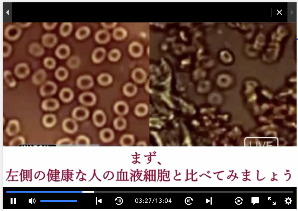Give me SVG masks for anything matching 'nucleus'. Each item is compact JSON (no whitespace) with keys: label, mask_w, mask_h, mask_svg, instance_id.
Masks as SVG:
<instances>
[{"label":"nucleus","mask_w":298,"mask_h":211,"mask_svg":"<svg viewBox=\"0 0 298 211\" xmlns=\"http://www.w3.org/2000/svg\"><path fill=\"white\" fill-rule=\"evenodd\" d=\"M90 33V30L88 27L86 26L82 27L77 30L75 35L77 38L81 39L87 37Z\"/></svg>","instance_id":"412c9836"},{"label":"nucleus","mask_w":298,"mask_h":211,"mask_svg":"<svg viewBox=\"0 0 298 211\" xmlns=\"http://www.w3.org/2000/svg\"><path fill=\"white\" fill-rule=\"evenodd\" d=\"M97 80L99 83L102 85H107L111 83L112 78L107 74H102L98 77Z\"/></svg>","instance_id":"4be33fe9"},{"label":"nucleus","mask_w":298,"mask_h":211,"mask_svg":"<svg viewBox=\"0 0 298 211\" xmlns=\"http://www.w3.org/2000/svg\"><path fill=\"white\" fill-rule=\"evenodd\" d=\"M70 50L68 46L64 44L60 45L56 48L55 51L56 56L59 58L64 59L69 55Z\"/></svg>","instance_id":"9b49d317"},{"label":"nucleus","mask_w":298,"mask_h":211,"mask_svg":"<svg viewBox=\"0 0 298 211\" xmlns=\"http://www.w3.org/2000/svg\"><path fill=\"white\" fill-rule=\"evenodd\" d=\"M105 54V51L104 48H99L96 49L92 55L93 60L96 63L100 62L104 58Z\"/></svg>","instance_id":"f8f14e48"},{"label":"nucleus","mask_w":298,"mask_h":211,"mask_svg":"<svg viewBox=\"0 0 298 211\" xmlns=\"http://www.w3.org/2000/svg\"><path fill=\"white\" fill-rule=\"evenodd\" d=\"M3 75L4 77L9 86L13 87L15 85V81L10 72L8 71H6L4 72Z\"/></svg>","instance_id":"bb28decb"},{"label":"nucleus","mask_w":298,"mask_h":211,"mask_svg":"<svg viewBox=\"0 0 298 211\" xmlns=\"http://www.w3.org/2000/svg\"><path fill=\"white\" fill-rule=\"evenodd\" d=\"M93 119L95 124L98 126L103 125L105 121V116L104 113L100 110L97 111L95 112Z\"/></svg>","instance_id":"dca6fc26"},{"label":"nucleus","mask_w":298,"mask_h":211,"mask_svg":"<svg viewBox=\"0 0 298 211\" xmlns=\"http://www.w3.org/2000/svg\"><path fill=\"white\" fill-rule=\"evenodd\" d=\"M110 34L107 31L102 30L97 32L95 38L98 42L103 44L108 42L110 39Z\"/></svg>","instance_id":"9d476101"},{"label":"nucleus","mask_w":298,"mask_h":211,"mask_svg":"<svg viewBox=\"0 0 298 211\" xmlns=\"http://www.w3.org/2000/svg\"><path fill=\"white\" fill-rule=\"evenodd\" d=\"M115 111L120 114L125 113L127 111V107L126 104L123 102H119L116 103L114 106Z\"/></svg>","instance_id":"a878e982"},{"label":"nucleus","mask_w":298,"mask_h":211,"mask_svg":"<svg viewBox=\"0 0 298 211\" xmlns=\"http://www.w3.org/2000/svg\"><path fill=\"white\" fill-rule=\"evenodd\" d=\"M21 30L18 26L14 25H10L6 28L4 31L5 37L7 39L11 40L17 39L20 35Z\"/></svg>","instance_id":"f257e3e1"},{"label":"nucleus","mask_w":298,"mask_h":211,"mask_svg":"<svg viewBox=\"0 0 298 211\" xmlns=\"http://www.w3.org/2000/svg\"><path fill=\"white\" fill-rule=\"evenodd\" d=\"M72 29V25L70 23H63L60 28V33L62 36L66 37L70 33Z\"/></svg>","instance_id":"6ab92c4d"},{"label":"nucleus","mask_w":298,"mask_h":211,"mask_svg":"<svg viewBox=\"0 0 298 211\" xmlns=\"http://www.w3.org/2000/svg\"><path fill=\"white\" fill-rule=\"evenodd\" d=\"M70 140L68 139H63L59 141L57 144L58 145H63L71 143Z\"/></svg>","instance_id":"e433bc0d"},{"label":"nucleus","mask_w":298,"mask_h":211,"mask_svg":"<svg viewBox=\"0 0 298 211\" xmlns=\"http://www.w3.org/2000/svg\"><path fill=\"white\" fill-rule=\"evenodd\" d=\"M29 51L31 54L36 56L41 55L44 52L43 47L37 42L31 44L29 46Z\"/></svg>","instance_id":"1a4fd4ad"},{"label":"nucleus","mask_w":298,"mask_h":211,"mask_svg":"<svg viewBox=\"0 0 298 211\" xmlns=\"http://www.w3.org/2000/svg\"><path fill=\"white\" fill-rule=\"evenodd\" d=\"M57 90L56 84L53 82L49 81L45 83L41 87L40 93L43 96L53 95L55 93Z\"/></svg>","instance_id":"f03ea898"},{"label":"nucleus","mask_w":298,"mask_h":211,"mask_svg":"<svg viewBox=\"0 0 298 211\" xmlns=\"http://www.w3.org/2000/svg\"><path fill=\"white\" fill-rule=\"evenodd\" d=\"M29 67L25 63H21L18 64L15 69V75L20 78H23L26 77L29 74Z\"/></svg>","instance_id":"39448f33"},{"label":"nucleus","mask_w":298,"mask_h":211,"mask_svg":"<svg viewBox=\"0 0 298 211\" xmlns=\"http://www.w3.org/2000/svg\"><path fill=\"white\" fill-rule=\"evenodd\" d=\"M88 139L84 136H80L77 139L76 143L78 145H87L89 143Z\"/></svg>","instance_id":"72a5a7b5"},{"label":"nucleus","mask_w":298,"mask_h":211,"mask_svg":"<svg viewBox=\"0 0 298 211\" xmlns=\"http://www.w3.org/2000/svg\"><path fill=\"white\" fill-rule=\"evenodd\" d=\"M115 127L118 129H122L124 127L125 122L124 120L121 118L116 119L114 122Z\"/></svg>","instance_id":"473e14b6"},{"label":"nucleus","mask_w":298,"mask_h":211,"mask_svg":"<svg viewBox=\"0 0 298 211\" xmlns=\"http://www.w3.org/2000/svg\"><path fill=\"white\" fill-rule=\"evenodd\" d=\"M68 75V73L67 70L63 67L58 68L55 73L56 77L61 81L67 78Z\"/></svg>","instance_id":"b1692460"},{"label":"nucleus","mask_w":298,"mask_h":211,"mask_svg":"<svg viewBox=\"0 0 298 211\" xmlns=\"http://www.w3.org/2000/svg\"><path fill=\"white\" fill-rule=\"evenodd\" d=\"M93 80L92 77L88 75L81 76L78 79L77 84L78 87L81 89H86L91 87L93 85Z\"/></svg>","instance_id":"7ed1b4c3"},{"label":"nucleus","mask_w":298,"mask_h":211,"mask_svg":"<svg viewBox=\"0 0 298 211\" xmlns=\"http://www.w3.org/2000/svg\"><path fill=\"white\" fill-rule=\"evenodd\" d=\"M147 110V108L143 104L139 105L136 108L137 113L140 114H143L145 113L146 112Z\"/></svg>","instance_id":"f704fd0d"},{"label":"nucleus","mask_w":298,"mask_h":211,"mask_svg":"<svg viewBox=\"0 0 298 211\" xmlns=\"http://www.w3.org/2000/svg\"><path fill=\"white\" fill-rule=\"evenodd\" d=\"M46 74L45 71L40 69L34 73L32 77L33 82L36 84H39L45 80Z\"/></svg>","instance_id":"2eb2a0df"},{"label":"nucleus","mask_w":298,"mask_h":211,"mask_svg":"<svg viewBox=\"0 0 298 211\" xmlns=\"http://www.w3.org/2000/svg\"><path fill=\"white\" fill-rule=\"evenodd\" d=\"M136 91V88L134 84L131 83L126 84L124 87L123 92L128 96H132L135 94Z\"/></svg>","instance_id":"393cba45"},{"label":"nucleus","mask_w":298,"mask_h":211,"mask_svg":"<svg viewBox=\"0 0 298 211\" xmlns=\"http://www.w3.org/2000/svg\"><path fill=\"white\" fill-rule=\"evenodd\" d=\"M59 104L58 101L55 99H49L44 100L42 104V109L47 111H53L57 109Z\"/></svg>","instance_id":"0eeeda50"},{"label":"nucleus","mask_w":298,"mask_h":211,"mask_svg":"<svg viewBox=\"0 0 298 211\" xmlns=\"http://www.w3.org/2000/svg\"><path fill=\"white\" fill-rule=\"evenodd\" d=\"M88 114V112L85 108L79 107L76 108L73 113V117L79 120H82L86 118Z\"/></svg>","instance_id":"4468645a"},{"label":"nucleus","mask_w":298,"mask_h":211,"mask_svg":"<svg viewBox=\"0 0 298 211\" xmlns=\"http://www.w3.org/2000/svg\"><path fill=\"white\" fill-rule=\"evenodd\" d=\"M79 100L83 104L88 106L93 104L96 100L95 95L91 93H85L81 94L79 97Z\"/></svg>","instance_id":"423d86ee"},{"label":"nucleus","mask_w":298,"mask_h":211,"mask_svg":"<svg viewBox=\"0 0 298 211\" xmlns=\"http://www.w3.org/2000/svg\"><path fill=\"white\" fill-rule=\"evenodd\" d=\"M55 116L52 114H47L44 116L43 118V123L44 125L47 127H51L54 126L56 122Z\"/></svg>","instance_id":"aec40b11"},{"label":"nucleus","mask_w":298,"mask_h":211,"mask_svg":"<svg viewBox=\"0 0 298 211\" xmlns=\"http://www.w3.org/2000/svg\"><path fill=\"white\" fill-rule=\"evenodd\" d=\"M12 50L11 45L6 42H3V57H6L10 54Z\"/></svg>","instance_id":"c756f323"},{"label":"nucleus","mask_w":298,"mask_h":211,"mask_svg":"<svg viewBox=\"0 0 298 211\" xmlns=\"http://www.w3.org/2000/svg\"><path fill=\"white\" fill-rule=\"evenodd\" d=\"M19 126L18 121L16 120H10L8 123L6 131L9 136H13L19 131Z\"/></svg>","instance_id":"6e6552de"},{"label":"nucleus","mask_w":298,"mask_h":211,"mask_svg":"<svg viewBox=\"0 0 298 211\" xmlns=\"http://www.w3.org/2000/svg\"><path fill=\"white\" fill-rule=\"evenodd\" d=\"M24 142V138L22 136H19L13 139L10 142V144L12 146H17L23 144Z\"/></svg>","instance_id":"2f4dec72"},{"label":"nucleus","mask_w":298,"mask_h":211,"mask_svg":"<svg viewBox=\"0 0 298 211\" xmlns=\"http://www.w3.org/2000/svg\"><path fill=\"white\" fill-rule=\"evenodd\" d=\"M132 76L135 81L141 83L145 80L146 75L145 73L142 69H137L133 71Z\"/></svg>","instance_id":"f3484780"},{"label":"nucleus","mask_w":298,"mask_h":211,"mask_svg":"<svg viewBox=\"0 0 298 211\" xmlns=\"http://www.w3.org/2000/svg\"><path fill=\"white\" fill-rule=\"evenodd\" d=\"M16 23L22 27H26L28 26L31 24V23Z\"/></svg>","instance_id":"58836bf2"},{"label":"nucleus","mask_w":298,"mask_h":211,"mask_svg":"<svg viewBox=\"0 0 298 211\" xmlns=\"http://www.w3.org/2000/svg\"><path fill=\"white\" fill-rule=\"evenodd\" d=\"M57 24V23H43V25L46 29L50 30L54 28Z\"/></svg>","instance_id":"c9c22d12"},{"label":"nucleus","mask_w":298,"mask_h":211,"mask_svg":"<svg viewBox=\"0 0 298 211\" xmlns=\"http://www.w3.org/2000/svg\"><path fill=\"white\" fill-rule=\"evenodd\" d=\"M57 39L56 36L52 33H47L44 35L42 37V42L46 47L52 48L57 43Z\"/></svg>","instance_id":"20e7f679"},{"label":"nucleus","mask_w":298,"mask_h":211,"mask_svg":"<svg viewBox=\"0 0 298 211\" xmlns=\"http://www.w3.org/2000/svg\"><path fill=\"white\" fill-rule=\"evenodd\" d=\"M125 35L124 30L120 28L115 29L113 33V35L115 38L117 39H120L124 37Z\"/></svg>","instance_id":"7c9ffc66"},{"label":"nucleus","mask_w":298,"mask_h":211,"mask_svg":"<svg viewBox=\"0 0 298 211\" xmlns=\"http://www.w3.org/2000/svg\"><path fill=\"white\" fill-rule=\"evenodd\" d=\"M73 93L72 91L68 88H64L61 91L59 96L62 100L65 102L71 100L73 97Z\"/></svg>","instance_id":"a211bd4d"},{"label":"nucleus","mask_w":298,"mask_h":211,"mask_svg":"<svg viewBox=\"0 0 298 211\" xmlns=\"http://www.w3.org/2000/svg\"><path fill=\"white\" fill-rule=\"evenodd\" d=\"M100 137L103 141L108 142L112 139L113 137V133L111 130L109 129H104L101 132Z\"/></svg>","instance_id":"5701e85b"},{"label":"nucleus","mask_w":298,"mask_h":211,"mask_svg":"<svg viewBox=\"0 0 298 211\" xmlns=\"http://www.w3.org/2000/svg\"><path fill=\"white\" fill-rule=\"evenodd\" d=\"M102 25L106 28H111L114 27L116 25V23H102Z\"/></svg>","instance_id":"4c0bfd02"},{"label":"nucleus","mask_w":298,"mask_h":211,"mask_svg":"<svg viewBox=\"0 0 298 211\" xmlns=\"http://www.w3.org/2000/svg\"><path fill=\"white\" fill-rule=\"evenodd\" d=\"M43 63L45 66L49 69L54 68L56 64L54 59L51 57L46 58L44 60Z\"/></svg>","instance_id":"cd10ccee"},{"label":"nucleus","mask_w":298,"mask_h":211,"mask_svg":"<svg viewBox=\"0 0 298 211\" xmlns=\"http://www.w3.org/2000/svg\"><path fill=\"white\" fill-rule=\"evenodd\" d=\"M63 127L65 131L69 133L75 132L77 129V125L75 122L70 119H66L63 121Z\"/></svg>","instance_id":"ddd939ff"},{"label":"nucleus","mask_w":298,"mask_h":211,"mask_svg":"<svg viewBox=\"0 0 298 211\" xmlns=\"http://www.w3.org/2000/svg\"><path fill=\"white\" fill-rule=\"evenodd\" d=\"M120 56L119 51L117 49H113L109 53L108 58L111 61H116L118 60Z\"/></svg>","instance_id":"c85d7f7f"}]
</instances>
